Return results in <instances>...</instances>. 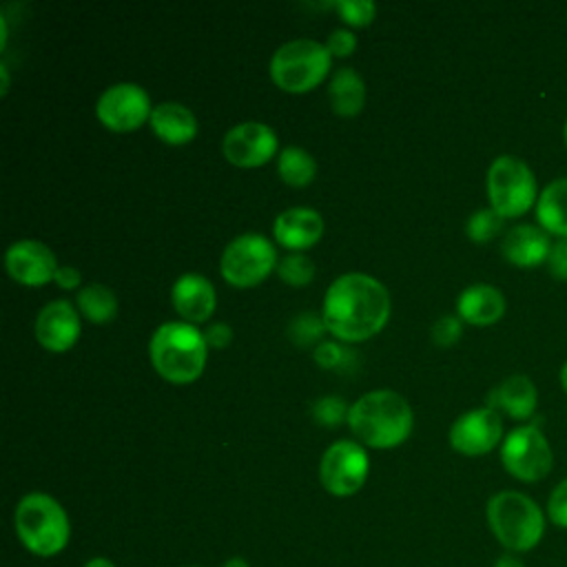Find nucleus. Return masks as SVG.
<instances>
[{
	"label": "nucleus",
	"instance_id": "a211bd4d",
	"mask_svg": "<svg viewBox=\"0 0 567 567\" xmlns=\"http://www.w3.org/2000/svg\"><path fill=\"white\" fill-rule=\"evenodd\" d=\"M549 250V233L534 224H518L509 228L501 241V255L516 268H536L545 264Z\"/></svg>",
	"mask_w": 567,
	"mask_h": 567
},
{
	"label": "nucleus",
	"instance_id": "c03bdc74",
	"mask_svg": "<svg viewBox=\"0 0 567 567\" xmlns=\"http://www.w3.org/2000/svg\"><path fill=\"white\" fill-rule=\"evenodd\" d=\"M188 567H202V565H188Z\"/></svg>",
	"mask_w": 567,
	"mask_h": 567
},
{
	"label": "nucleus",
	"instance_id": "72a5a7b5",
	"mask_svg": "<svg viewBox=\"0 0 567 567\" xmlns=\"http://www.w3.org/2000/svg\"><path fill=\"white\" fill-rule=\"evenodd\" d=\"M547 270L556 281H567V239H558L551 244L547 257Z\"/></svg>",
	"mask_w": 567,
	"mask_h": 567
},
{
	"label": "nucleus",
	"instance_id": "6ab92c4d",
	"mask_svg": "<svg viewBox=\"0 0 567 567\" xmlns=\"http://www.w3.org/2000/svg\"><path fill=\"white\" fill-rule=\"evenodd\" d=\"M538 392L529 377L512 374L487 392V408L507 414L514 421H525L536 412Z\"/></svg>",
	"mask_w": 567,
	"mask_h": 567
},
{
	"label": "nucleus",
	"instance_id": "c85d7f7f",
	"mask_svg": "<svg viewBox=\"0 0 567 567\" xmlns=\"http://www.w3.org/2000/svg\"><path fill=\"white\" fill-rule=\"evenodd\" d=\"M354 354L341 341H321L315 348V363L323 370H348L354 363Z\"/></svg>",
	"mask_w": 567,
	"mask_h": 567
},
{
	"label": "nucleus",
	"instance_id": "37998d69",
	"mask_svg": "<svg viewBox=\"0 0 567 567\" xmlns=\"http://www.w3.org/2000/svg\"><path fill=\"white\" fill-rule=\"evenodd\" d=\"M563 137H565V146H567V120H565V126H563Z\"/></svg>",
	"mask_w": 567,
	"mask_h": 567
},
{
	"label": "nucleus",
	"instance_id": "c756f323",
	"mask_svg": "<svg viewBox=\"0 0 567 567\" xmlns=\"http://www.w3.org/2000/svg\"><path fill=\"white\" fill-rule=\"evenodd\" d=\"M350 405L341 396H321L312 403V419L323 427H337L339 423H348Z\"/></svg>",
	"mask_w": 567,
	"mask_h": 567
},
{
	"label": "nucleus",
	"instance_id": "58836bf2",
	"mask_svg": "<svg viewBox=\"0 0 567 567\" xmlns=\"http://www.w3.org/2000/svg\"><path fill=\"white\" fill-rule=\"evenodd\" d=\"M82 567H115V563L111 558H106V556H93Z\"/></svg>",
	"mask_w": 567,
	"mask_h": 567
},
{
	"label": "nucleus",
	"instance_id": "7c9ffc66",
	"mask_svg": "<svg viewBox=\"0 0 567 567\" xmlns=\"http://www.w3.org/2000/svg\"><path fill=\"white\" fill-rule=\"evenodd\" d=\"M332 7L348 27H368L377 16V4L368 0H339Z\"/></svg>",
	"mask_w": 567,
	"mask_h": 567
},
{
	"label": "nucleus",
	"instance_id": "423d86ee",
	"mask_svg": "<svg viewBox=\"0 0 567 567\" xmlns=\"http://www.w3.org/2000/svg\"><path fill=\"white\" fill-rule=\"evenodd\" d=\"M332 66V55L317 40H290L270 58V78L286 93H308L323 82Z\"/></svg>",
	"mask_w": 567,
	"mask_h": 567
},
{
	"label": "nucleus",
	"instance_id": "4be33fe9",
	"mask_svg": "<svg viewBox=\"0 0 567 567\" xmlns=\"http://www.w3.org/2000/svg\"><path fill=\"white\" fill-rule=\"evenodd\" d=\"M536 221L545 233L567 239V177H558L540 190Z\"/></svg>",
	"mask_w": 567,
	"mask_h": 567
},
{
	"label": "nucleus",
	"instance_id": "ea45409f",
	"mask_svg": "<svg viewBox=\"0 0 567 567\" xmlns=\"http://www.w3.org/2000/svg\"><path fill=\"white\" fill-rule=\"evenodd\" d=\"M224 567H250V565H248V560H246V558H241V556H233V558H228V560L224 563Z\"/></svg>",
	"mask_w": 567,
	"mask_h": 567
},
{
	"label": "nucleus",
	"instance_id": "b1692460",
	"mask_svg": "<svg viewBox=\"0 0 567 567\" xmlns=\"http://www.w3.org/2000/svg\"><path fill=\"white\" fill-rule=\"evenodd\" d=\"M78 310L84 319L91 323H111L117 317V297L111 288L102 284H89L84 286L75 297Z\"/></svg>",
	"mask_w": 567,
	"mask_h": 567
},
{
	"label": "nucleus",
	"instance_id": "5701e85b",
	"mask_svg": "<svg viewBox=\"0 0 567 567\" xmlns=\"http://www.w3.org/2000/svg\"><path fill=\"white\" fill-rule=\"evenodd\" d=\"M328 100L337 115L354 117L365 104V84L354 69H337L330 78Z\"/></svg>",
	"mask_w": 567,
	"mask_h": 567
},
{
	"label": "nucleus",
	"instance_id": "f3484780",
	"mask_svg": "<svg viewBox=\"0 0 567 567\" xmlns=\"http://www.w3.org/2000/svg\"><path fill=\"white\" fill-rule=\"evenodd\" d=\"M272 235L279 246L290 252H303L312 248L323 235V219L315 208L295 206L277 215L272 224Z\"/></svg>",
	"mask_w": 567,
	"mask_h": 567
},
{
	"label": "nucleus",
	"instance_id": "f8f14e48",
	"mask_svg": "<svg viewBox=\"0 0 567 567\" xmlns=\"http://www.w3.org/2000/svg\"><path fill=\"white\" fill-rule=\"evenodd\" d=\"M450 445L463 456H483L503 443V416L492 408L463 412L450 425Z\"/></svg>",
	"mask_w": 567,
	"mask_h": 567
},
{
	"label": "nucleus",
	"instance_id": "0eeeda50",
	"mask_svg": "<svg viewBox=\"0 0 567 567\" xmlns=\"http://www.w3.org/2000/svg\"><path fill=\"white\" fill-rule=\"evenodd\" d=\"M487 199L503 219H514L536 208L538 186L532 168L516 155H498L487 168Z\"/></svg>",
	"mask_w": 567,
	"mask_h": 567
},
{
	"label": "nucleus",
	"instance_id": "ddd939ff",
	"mask_svg": "<svg viewBox=\"0 0 567 567\" xmlns=\"http://www.w3.org/2000/svg\"><path fill=\"white\" fill-rule=\"evenodd\" d=\"M275 131L264 122H239L221 140L224 157L239 168H257L277 155Z\"/></svg>",
	"mask_w": 567,
	"mask_h": 567
},
{
	"label": "nucleus",
	"instance_id": "393cba45",
	"mask_svg": "<svg viewBox=\"0 0 567 567\" xmlns=\"http://www.w3.org/2000/svg\"><path fill=\"white\" fill-rule=\"evenodd\" d=\"M277 173L284 184L292 188H303L315 179L317 162L306 148L286 146L277 157Z\"/></svg>",
	"mask_w": 567,
	"mask_h": 567
},
{
	"label": "nucleus",
	"instance_id": "20e7f679",
	"mask_svg": "<svg viewBox=\"0 0 567 567\" xmlns=\"http://www.w3.org/2000/svg\"><path fill=\"white\" fill-rule=\"evenodd\" d=\"M148 357L162 379L184 385L202 377L208 359V343L197 326L168 321L155 328L148 341Z\"/></svg>",
	"mask_w": 567,
	"mask_h": 567
},
{
	"label": "nucleus",
	"instance_id": "c9c22d12",
	"mask_svg": "<svg viewBox=\"0 0 567 567\" xmlns=\"http://www.w3.org/2000/svg\"><path fill=\"white\" fill-rule=\"evenodd\" d=\"M204 337H206L208 348L221 350V348L230 346V341H233V328H230L228 323H224V321H215V323H210V326L204 330Z\"/></svg>",
	"mask_w": 567,
	"mask_h": 567
},
{
	"label": "nucleus",
	"instance_id": "7ed1b4c3",
	"mask_svg": "<svg viewBox=\"0 0 567 567\" xmlns=\"http://www.w3.org/2000/svg\"><path fill=\"white\" fill-rule=\"evenodd\" d=\"M485 518L498 545L518 556L540 545L549 523L545 509L532 496L516 489H501L489 496Z\"/></svg>",
	"mask_w": 567,
	"mask_h": 567
},
{
	"label": "nucleus",
	"instance_id": "473e14b6",
	"mask_svg": "<svg viewBox=\"0 0 567 567\" xmlns=\"http://www.w3.org/2000/svg\"><path fill=\"white\" fill-rule=\"evenodd\" d=\"M463 334V321L458 319V315H443L434 321L432 330H430V337H432V343L441 346V348H447V346H454Z\"/></svg>",
	"mask_w": 567,
	"mask_h": 567
},
{
	"label": "nucleus",
	"instance_id": "e433bc0d",
	"mask_svg": "<svg viewBox=\"0 0 567 567\" xmlns=\"http://www.w3.org/2000/svg\"><path fill=\"white\" fill-rule=\"evenodd\" d=\"M53 281H55L60 288H64V290H73V288L80 286L82 275H80V270H78L75 266H60Z\"/></svg>",
	"mask_w": 567,
	"mask_h": 567
},
{
	"label": "nucleus",
	"instance_id": "1a4fd4ad",
	"mask_svg": "<svg viewBox=\"0 0 567 567\" xmlns=\"http://www.w3.org/2000/svg\"><path fill=\"white\" fill-rule=\"evenodd\" d=\"M501 463L520 483H538L554 467V452L538 425H518L501 443Z\"/></svg>",
	"mask_w": 567,
	"mask_h": 567
},
{
	"label": "nucleus",
	"instance_id": "6e6552de",
	"mask_svg": "<svg viewBox=\"0 0 567 567\" xmlns=\"http://www.w3.org/2000/svg\"><path fill=\"white\" fill-rule=\"evenodd\" d=\"M277 250L270 239L259 233H244L224 248L219 272L235 288H255L277 270Z\"/></svg>",
	"mask_w": 567,
	"mask_h": 567
},
{
	"label": "nucleus",
	"instance_id": "9b49d317",
	"mask_svg": "<svg viewBox=\"0 0 567 567\" xmlns=\"http://www.w3.org/2000/svg\"><path fill=\"white\" fill-rule=\"evenodd\" d=\"M153 106L148 93L133 82H117L109 86L95 104V115L109 131L131 133L151 120Z\"/></svg>",
	"mask_w": 567,
	"mask_h": 567
},
{
	"label": "nucleus",
	"instance_id": "bb28decb",
	"mask_svg": "<svg viewBox=\"0 0 567 567\" xmlns=\"http://www.w3.org/2000/svg\"><path fill=\"white\" fill-rule=\"evenodd\" d=\"M503 221L505 219L494 208H489V206L487 208H478V210H474L470 215V219L465 224V233H467V237L472 241L487 244V241H492L494 237L501 235Z\"/></svg>",
	"mask_w": 567,
	"mask_h": 567
},
{
	"label": "nucleus",
	"instance_id": "79ce46f5",
	"mask_svg": "<svg viewBox=\"0 0 567 567\" xmlns=\"http://www.w3.org/2000/svg\"><path fill=\"white\" fill-rule=\"evenodd\" d=\"M560 385H563V390H565V394H567V361H565V365L560 368Z\"/></svg>",
	"mask_w": 567,
	"mask_h": 567
},
{
	"label": "nucleus",
	"instance_id": "f03ea898",
	"mask_svg": "<svg viewBox=\"0 0 567 567\" xmlns=\"http://www.w3.org/2000/svg\"><path fill=\"white\" fill-rule=\"evenodd\" d=\"M414 425V414L399 392L372 390L350 405L348 427L361 445L390 450L401 445Z\"/></svg>",
	"mask_w": 567,
	"mask_h": 567
},
{
	"label": "nucleus",
	"instance_id": "f704fd0d",
	"mask_svg": "<svg viewBox=\"0 0 567 567\" xmlns=\"http://www.w3.org/2000/svg\"><path fill=\"white\" fill-rule=\"evenodd\" d=\"M326 49L330 51L332 58H348V55L357 49V38H354V33H350L348 29H334V31L328 35Z\"/></svg>",
	"mask_w": 567,
	"mask_h": 567
},
{
	"label": "nucleus",
	"instance_id": "39448f33",
	"mask_svg": "<svg viewBox=\"0 0 567 567\" xmlns=\"http://www.w3.org/2000/svg\"><path fill=\"white\" fill-rule=\"evenodd\" d=\"M13 527L24 549L40 558L58 556L71 540L66 509L44 492H29L18 501Z\"/></svg>",
	"mask_w": 567,
	"mask_h": 567
},
{
	"label": "nucleus",
	"instance_id": "cd10ccee",
	"mask_svg": "<svg viewBox=\"0 0 567 567\" xmlns=\"http://www.w3.org/2000/svg\"><path fill=\"white\" fill-rule=\"evenodd\" d=\"M326 330V323L319 315L315 312H301L297 315L290 326H288V337L292 343L297 346H312V343H321V337H323Z\"/></svg>",
	"mask_w": 567,
	"mask_h": 567
},
{
	"label": "nucleus",
	"instance_id": "412c9836",
	"mask_svg": "<svg viewBox=\"0 0 567 567\" xmlns=\"http://www.w3.org/2000/svg\"><path fill=\"white\" fill-rule=\"evenodd\" d=\"M148 124L151 131L168 146H184L197 135L195 113L179 102H162L153 106Z\"/></svg>",
	"mask_w": 567,
	"mask_h": 567
},
{
	"label": "nucleus",
	"instance_id": "aec40b11",
	"mask_svg": "<svg viewBox=\"0 0 567 567\" xmlns=\"http://www.w3.org/2000/svg\"><path fill=\"white\" fill-rule=\"evenodd\" d=\"M505 297L489 284H472L456 299V315L470 326H492L505 315Z\"/></svg>",
	"mask_w": 567,
	"mask_h": 567
},
{
	"label": "nucleus",
	"instance_id": "f257e3e1",
	"mask_svg": "<svg viewBox=\"0 0 567 567\" xmlns=\"http://www.w3.org/2000/svg\"><path fill=\"white\" fill-rule=\"evenodd\" d=\"M390 312V292L379 279L365 272H348L328 286L321 319L337 341L359 343L379 334Z\"/></svg>",
	"mask_w": 567,
	"mask_h": 567
},
{
	"label": "nucleus",
	"instance_id": "2f4dec72",
	"mask_svg": "<svg viewBox=\"0 0 567 567\" xmlns=\"http://www.w3.org/2000/svg\"><path fill=\"white\" fill-rule=\"evenodd\" d=\"M545 514L554 527L567 529V476L563 481H558L554 485V489L549 492Z\"/></svg>",
	"mask_w": 567,
	"mask_h": 567
},
{
	"label": "nucleus",
	"instance_id": "4468645a",
	"mask_svg": "<svg viewBox=\"0 0 567 567\" xmlns=\"http://www.w3.org/2000/svg\"><path fill=\"white\" fill-rule=\"evenodd\" d=\"M4 266L13 281L29 286V288H40V286L53 281L55 272L60 268L53 250L38 239L13 241L7 248Z\"/></svg>",
	"mask_w": 567,
	"mask_h": 567
},
{
	"label": "nucleus",
	"instance_id": "dca6fc26",
	"mask_svg": "<svg viewBox=\"0 0 567 567\" xmlns=\"http://www.w3.org/2000/svg\"><path fill=\"white\" fill-rule=\"evenodd\" d=\"M171 301L186 323H204L217 308L215 286L199 272L182 275L171 290Z\"/></svg>",
	"mask_w": 567,
	"mask_h": 567
},
{
	"label": "nucleus",
	"instance_id": "2eb2a0df",
	"mask_svg": "<svg viewBox=\"0 0 567 567\" xmlns=\"http://www.w3.org/2000/svg\"><path fill=\"white\" fill-rule=\"evenodd\" d=\"M35 341L49 352H66L75 346L82 332L80 312L66 299L49 301L35 317Z\"/></svg>",
	"mask_w": 567,
	"mask_h": 567
},
{
	"label": "nucleus",
	"instance_id": "a878e982",
	"mask_svg": "<svg viewBox=\"0 0 567 567\" xmlns=\"http://www.w3.org/2000/svg\"><path fill=\"white\" fill-rule=\"evenodd\" d=\"M277 275L292 288H303L315 279V261L303 252H288L277 264Z\"/></svg>",
	"mask_w": 567,
	"mask_h": 567
},
{
	"label": "nucleus",
	"instance_id": "a19ab883",
	"mask_svg": "<svg viewBox=\"0 0 567 567\" xmlns=\"http://www.w3.org/2000/svg\"><path fill=\"white\" fill-rule=\"evenodd\" d=\"M0 75H2V89H0V93L7 95V91H9V71H7L4 64L0 66Z\"/></svg>",
	"mask_w": 567,
	"mask_h": 567
},
{
	"label": "nucleus",
	"instance_id": "9d476101",
	"mask_svg": "<svg viewBox=\"0 0 567 567\" xmlns=\"http://www.w3.org/2000/svg\"><path fill=\"white\" fill-rule=\"evenodd\" d=\"M370 474V458L361 443L341 439L332 443L319 461V481L332 496L346 498L357 494Z\"/></svg>",
	"mask_w": 567,
	"mask_h": 567
},
{
	"label": "nucleus",
	"instance_id": "4c0bfd02",
	"mask_svg": "<svg viewBox=\"0 0 567 567\" xmlns=\"http://www.w3.org/2000/svg\"><path fill=\"white\" fill-rule=\"evenodd\" d=\"M494 567H527L523 563V558L518 554H509V551H503L496 560H494Z\"/></svg>",
	"mask_w": 567,
	"mask_h": 567
}]
</instances>
